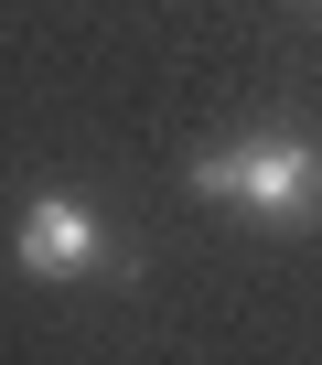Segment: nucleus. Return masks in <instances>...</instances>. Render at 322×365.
Segmentation results:
<instances>
[{
    "label": "nucleus",
    "mask_w": 322,
    "mask_h": 365,
    "mask_svg": "<svg viewBox=\"0 0 322 365\" xmlns=\"http://www.w3.org/2000/svg\"><path fill=\"white\" fill-rule=\"evenodd\" d=\"M183 182H194L204 205H226V215L269 226V237L322 226V140H311V129H237V140L194 150V172H183Z\"/></svg>",
    "instance_id": "obj_1"
},
{
    "label": "nucleus",
    "mask_w": 322,
    "mask_h": 365,
    "mask_svg": "<svg viewBox=\"0 0 322 365\" xmlns=\"http://www.w3.org/2000/svg\"><path fill=\"white\" fill-rule=\"evenodd\" d=\"M11 269L22 279H97L108 269V215L86 194H33L11 215Z\"/></svg>",
    "instance_id": "obj_2"
}]
</instances>
